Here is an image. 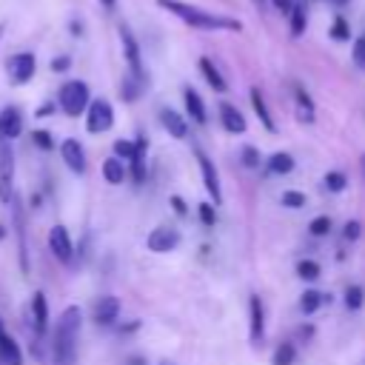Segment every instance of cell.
Here are the masks:
<instances>
[{
  "label": "cell",
  "instance_id": "obj_10",
  "mask_svg": "<svg viewBox=\"0 0 365 365\" xmlns=\"http://www.w3.org/2000/svg\"><path fill=\"white\" fill-rule=\"evenodd\" d=\"M48 248H51V254H54L60 262H71L74 245H71V237H68V228H66V225H54V228L48 231Z\"/></svg>",
  "mask_w": 365,
  "mask_h": 365
},
{
  "label": "cell",
  "instance_id": "obj_30",
  "mask_svg": "<svg viewBox=\"0 0 365 365\" xmlns=\"http://www.w3.org/2000/svg\"><path fill=\"white\" fill-rule=\"evenodd\" d=\"M297 277L305 279V282L319 279V262H314V259H299V262H297Z\"/></svg>",
  "mask_w": 365,
  "mask_h": 365
},
{
  "label": "cell",
  "instance_id": "obj_9",
  "mask_svg": "<svg viewBox=\"0 0 365 365\" xmlns=\"http://www.w3.org/2000/svg\"><path fill=\"white\" fill-rule=\"evenodd\" d=\"M11 214H14V234H17V248H20V268L29 271V245H26V214H23V205H20V197L14 194L11 202H9Z\"/></svg>",
  "mask_w": 365,
  "mask_h": 365
},
{
  "label": "cell",
  "instance_id": "obj_43",
  "mask_svg": "<svg viewBox=\"0 0 365 365\" xmlns=\"http://www.w3.org/2000/svg\"><path fill=\"white\" fill-rule=\"evenodd\" d=\"M171 208H174V214H180V217H185V214H188V205H185V200H182V197H177V194L171 197Z\"/></svg>",
  "mask_w": 365,
  "mask_h": 365
},
{
  "label": "cell",
  "instance_id": "obj_6",
  "mask_svg": "<svg viewBox=\"0 0 365 365\" xmlns=\"http://www.w3.org/2000/svg\"><path fill=\"white\" fill-rule=\"evenodd\" d=\"M6 71H9V80L14 86H26L37 71V57L31 51H17L6 60Z\"/></svg>",
  "mask_w": 365,
  "mask_h": 365
},
{
  "label": "cell",
  "instance_id": "obj_5",
  "mask_svg": "<svg viewBox=\"0 0 365 365\" xmlns=\"http://www.w3.org/2000/svg\"><path fill=\"white\" fill-rule=\"evenodd\" d=\"M14 197V148L9 140H0V202L9 205Z\"/></svg>",
  "mask_w": 365,
  "mask_h": 365
},
{
  "label": "cell",
  "instance_id": "obj_35",
  "mask_svg": "<svg viewBox=\"0 0 365 365\" xmlns=\"http://www.w3.org/2000/svg\"><path fill=\"white\" fill-rule=\"evenodd\" d=\"M328 231H331V217H314L308 222V234L311 237H325Z\"/></svg>",
  "mask_w": 365,
  "mask_h": 365
},
{
  "label": "cell",
  "instance_id": "obj_7",
  "mask_svg": "<svg viewBox=\"0 0 365 365\" xmlns=\"http://www.w3.org/2000/svg\"><path fill=\"white\" fill-rule=\"evenodd\" d=\"M145 245H148V251H154V254H168V251H174V248L180 245V231L171 228V225H157V228H151V234L145 237Z\"/></svg>",
  "mask_w": 365,
  "mask_h": 365
},
{
  "label": "cell",
  "instance_id": "obj_4",
  "mask_svg": "<svg viewBox=\"0 0 365 365\" xmlns=\"http://www.w3.org/2000/svg\"><path fill=\"white\" fill-rule=\"evenodd\" d=\"M114 125V108L108 100H88L86 106V131L88 134H103Z\"/></svg>",
  "mask_w": 365,
  "mask_h": 365
},
{
  "label": "cell",
  "instance_id": "obj_16",
  "mask_svg": "<svg viewBox=\"0 0 365 365\" xmlns=\"http://www.w3.org/2000/svg\"><path fill=\"white\" fill-rule=\"evenodd\" d=\"M0 365H23L20 345L11 339V334L3 325V319H0Z\"/></svg>",
  "mask_w": 365,
  "mask_h": 365
},
{
  "label": "cell",
  "instance_id": "obj_33",
  "mask_svg": "<svg viewBox=\"0 0 365 365\" xmlns=\"http://www.w3.org/2000/svg\"><path fill=\"white\" fill-rule=\"evenodd\" d=\"M362 302H365V291H362L359 285H348V288H345V305H348L351 311H359Z\"/></svg>",
  "mask_w": 365,
  "mask_h": 365
},
{
  "label": "cell",
  "instance_id": "obj_49",
  "mask_svg": "<svg viewBox=\"0 0 365 365\" xmlns=\"http://www.w3.org/2000/svg\"><path fill=\"white\" fill-rule=\"evenodd\" d=\"M3 29H6V26H3V23H0V34H3Z\"/></svg>",
  "mask_w": 365,
  "mask_h": 365
},
{
  "label": "cell",
  "instance_id": "obj_46",
  "mask_svg": "<svg viewBox=\"0 0 365 365\" xmlns=\"http://www.w3.org/2000/svg\"><path fill=\"white\" fill-rule=\"evenodd\" d=\"M51 108H54V106H51V103H46V106L37 111V117H48V114H51Z\"/></svg>",
  "mask_w": 365,
  "mask_h": 365
},
{
  "label": "cell",
  "instance_id": "obj_20",
  "mask_svg": "<svg viewBox=\"0 0 365 365\" xmlns=\"http://www.w3.org/2000/svg\"><path fill=\"white\" fill-rule=\"evenodd\" d=\"M220 120H222V125H225L231 134H242V131H245V117H242L234 106H228V103H220Z\"/></svg>",
  "mask_w": 365,
  "mask_h": 365
},
{
  "label": "cell",
  "instance_id": "obj_22",
  "mask_svg": "<svg viewBox=\"0 0 365 365\" xmlns=\"http://www.w3.org/2000/svg\"><path fill=\"white\" fill-rule=\"evenodd\" d=\"M200 71H202V77L208 80V86H211L214 91H225V86H228V83H225V77L220 74V68H217L208 57H200Z\"/></svg>",
  "mask_w": 365,
  "mask_h": 365
},
{
  "label": "cell",
  "instance_id": "obj_29",
  "mask_svg": "<svg viewBox=\"0 0 365 365\" xmlns=\"http://www.w3.org/2000/svg\"><path fill=\"white\" fill-rule=\"evenodd\" d=\"M288 14H291V34L299 37V34L305 31V6H302V3H294Z\"/></svg>",
  "mask_w": 365,
  "mask_h": 365
},
{
  "label": "cell",
  "instance_id": "obj_42",
  "mask_svg": "<svg viewBox=\"0 0 365 365\" xmlns=\"http://www.w3.org/2000/svg\"><path fill=\"white\" fill-rule=\"evenodd\" d=\"M362 234V225H359V220H351V222H345V237L348 240H356Z\"/></svg>",
  "mask_w": 365,
  "mask_h": 365
},
{
  "label": "cell",
  "instance_id": "obj_26",
  "mask_svg": "<svg viewBox=\"0 0 365 365\" xmlns=\"http://www.w3.org/2000/svg\"><path fill=\"white\" fill-rule=\"evenodd\" d=\"M268 168L271 174H291L294 171V157L288 151H277L268 157Z\"/></svg>",
  "mask_w": 365,
  "mask_h": 365
},
{
  "label": "cell",
  "instance_id": "obj_3",
  "mask_svg": "<svg viewBox=\"0 0 365 365\" xmlns=\"http://www.w3.org/2000/svg\"><path fill=\"white\" fill-rule=\"evenodd\" d=\"M88 86L83 80H68L60 86V94H57V103L60 108L68 114V117H80L86 114V106H88Z\"/></svg>",
  "mask_w": 365,
  "mask_h": 365
},
{
  "label": "cell",
  "instance_id": "obj_2",
  "mask_svg": "<svg viewBox=\"0 0 365 365\" xmlns=\"http://www.w3.org/2000/svg\"><path fill=\"white\" fill-rule=\"evenodd\" d=\"M157 6L168 9L171 14H177L180 20H185L188 26L194 29H231V31H240V20H231V17H217L211 11H202L197 6H188V3H180V0H157Z\"/></svg>",
  "mask_w": 365,
  "mask_h": 365
},
{
  "label": "cell",
  "instance_id": "obj_28",
  "mask_svg": "<svg viewBox=\"0 0 365 365\" xmlns=\"http://www.w3.org/2000/svg\"><path fill=\"white\" fill-rule=\"evenodd\" d=\"M297 359V348L291 342H279L274 348V356H271V365H294Z\"/></svg>",
  "mask_w": 365,
  "mask_h": 365
},
{
  "label": "cell",
  "instance_id": "obj_15",
  "mask_svg": "<svg viewBox=\"0 0 365 365\" xmlns=\"http://www.w3.org/2000/svg\"><path fill=\"white\" fill-rule=\"evenodd\" d=\"M120 40H123V51H125V60H128V68H131V74L143 77V60H140V46H137L134 34L128 31V26H120Z\"/></svg>",
  "mask_w": 365,
  "mask_h": 365
},
{
  "label": "cell",
  "instance_id": "obj_48",
  "mask_svg": "<svg viewBox=\"0 0 365 365\" xmlns=\"http://www.w3.org/2000/svg\"><path fill=\"white\" fill-rule=\"evenodd\" d=\"M331 3H334V6H342V3H348V0H331Z\"/></svg>",
  "mask_w": 365,
  "mask_h": 365
},
{
  "label": "cell",
  "instance_id": "obj_14",
  "mask_svg": "<svg viewBox=\"0 0 365 365\" xmlns=\"http://www.w3.org/2000/svg\"><path fill=\"white\" fill-rule=\"evenodd\" d=\"M117 317H120V299H117V297L106 294V297H100V299L94 302V322H97L100 328L114 325Z\"/></svg>",
  "mask_w": 365,
  "mask_h": 365
},
{
  "label": "cell",
  "instance_id": "obj_34",
  "mask_svg": "<svg viewBox=\"0 0 365 365\" xmlns=\"http://www.w3.org/2000/svg\"><path fill=\"white\" fill-rule=\"evenodd\" d=\"M285 208H302L305 205V194L302 191H297V188H288V191H282V200H279Z\"/></svg>",
  "mask_w": 365,
  "mask_h": 365
},
{
  "label": "cell",
  "instance_id": "obj_45",
  "mask_svg": "<svg viewBox=\"0 0 365 365\" xmlns=\"http://www.w3.org/2000/svg\"><path fill=\"white\" fill-rule=\"evenodd\" d=\"M274 6H277L282 14H288V11H291V6H294V0H274Z\"/></svg>",
  "mask_w": 365,
  "mask_h": 365
},
{
  "label": "cell",
  "instance_id": "obj_21",
  "mask_svg": "<svg viewBox=\"0 0 365 365\" xmlns=\"http://www.w3.org/2000/svg\"><path fill=\"white\" fill-rule=\"evenodd\" d=\"M294 106H297V117L302 123H314V100L308 97V91L302 86L294 88Z\"/></svg>",
  "mask_w": 365,
  "mask_h": 365
},
{
  "label": "cell",
  "instance_id": "obj_25",
  "mask_svg": "<svg viewBox=\"0 0 365 365\" xmlns=\"http://www.w3.org/2000/svg\"><path fill=\"white\" fill-rule=\"evenodd\" d=\"M251 106H254V111H257L259 123L265 125V131H274V120H271V114H268V106H265V100H262V91H259V88H251Z\"/></svg>",
  "mask_w": 365,
  "mask_h": 365
},
{
  "label": "cell",
  "instance_id": "obj_27",
  "mask_svg": "<svg viewBox=\"0 0 365 365\" xmlns=\"http://www.w3.org/2000/svg\"><path fill=\"white\" fill-rule=\"evenodd\" d=\"M319 305H322V294H319V291H314V288L302 291V297H299V311H302L305 317H311L314 311H319Z\"/></svg>",
  "mask_w": 365,
  "mask_h": 365
},
{
  "label": "cell",
  "instance_id": "obj_8",
  "mask_svg": "<svg viewBox=\"0 0 365 365\" xmlns=\"http://www.w3.org/2000/svg\"><path fill=\"white\" fill-rule=\"evenodd\" d=\"M197 165H200L202 185H205V191H208L211 202H214V205H220V202H222V188H220V174H217L214 163H211V160H208L202 151H197Z\"/></svg>",
  "mask_w": 365,
  "mask_h": 365
},
{
  "label": "cell",
  "instance_id": "obj_32",
  "mask_svg": "<svg viewBox=\"0 0 365 365\" xmlns=\"http://www.w3.org/2000/svg\"><path fill=\"white\" fill-rule=\"evenodd\" d=\"M322 182H325V188H328L331 194H339V191L348 185V180H345L342 171H328V174L322 177Z\"/></svg>",
  "mask_w": 365,
  "mask_h": 365
},
{
  "label": "cell",
  "instance_id": "obj_39",
  "mask_svg": "<svg viewBox=\"0 0 365 365\" xmlns=\"http://www.w3.org/2000/svg\"><path fill=\"white\" fill-rule=\"evenodd\" d=\"M242 165H248V168L259 165V151L254 145H242Z\"/></svg>",
  "mask_w": 365,
  "mask_h": 365
},
{
  "label": "cell",
  "instance_id": "obj_41",
  "mask_svg": "<svg viewBox=\"0 0 365 365\" xmlns=\"http://www.w3.org/2000/svg\"><path fill=\"white\" fill-rule=\"evenodd\" d=\"M200 220H202L205 225H214V222H217V214H214V205H211V202H202V205H200Z\"/></svg>",
  "mask_w": 365,
  "mask_h": 365
},
{
  "label": "cell",
  "instance_id": "obj_18",
  "mask_svg": "<svg viewBox=\"0 0 365 365\" xmlns=\"http://www.w3.org/2000/svg\"><path fill=\"white\" fill-rule=\"evenodd\" d=\"M160 123L165 125V131H168L171 137H177V140H185V137H188L185 120H182V114H177L174 108H163V111H160Z\"/></svg>",
  "mask_w": 365,
  "mask_h": 365
},
{
  "label": "cell",
  "instance_id": "obj_13",
  "mask_svg": "<svg viewBox=\"0 0 365 365\" xmlns=\"http://www.w3.org/2000/svg\"><path fill=\"white\" fill-rule=\"evenodd\" d=\"M60 157H63V163H66L74 174H86V148L80 145V140H74V137L63 140V143H60Z\"/></svg>",
  "mask_w": 365,
  "mask_h": 365
},
{
  "label": "cell",
  "instance_id": "obj_11",
  "mask_svg": "<svg viewBox=\"0 0 365 365\" xmlns=\"http://www.w3.org/2000/svg\"><path fill=\"white\" fill-rule=\"evenodd\" d=\"M248 334H251L254 345H259L265 336V308L257 294H251V299H248Z\"/></svg>",
  "mask_w": 365,
  "mask_h": 365
},
{
  "label": "cell",
  "instance_id": "obj_38",
  "mask_svg": "<svg viewBox=\"0 0 365 365\" xmlns=\"http://www.w3.org/2000/svg\"><path fill=\"white\" fill-rule=\"evenodd\" d=\"M31 140H34V145H37V148H43V151H51V148H54V140H51V134H48V131H34V134H31Z\"/></svg>",
  "mask_w": 365,
  "mask_h": 365
},
{
  "label": "cell",
  "instance_id": "obj_37",
  "mask_svg": "<svg viewBox=\"0 0 365 365\" xmlns=\"http://www.w3.org/2000/svg\"><path fill=\"white\" fill-rule=\"evenodd\" d=\"M331 40H348V20L334 17V23H331Z\"/></svg>",
  "mask_w": 365,
  "mask_h": 365
},
{
  "label": "cell",
  "instance_id": "obj_31",
  "mask_svg": "<svg viewBox=\"0 0 365 365\" xmlns=\"http://www.w3.org/2000/svg\"><path fill=\"white\" fill-rule=\"evenodd\" d=\"M140 94H143V77L128 74L125 83H123V100H137Z\"/></svg>",
  "mask_w": 365,
  "mask_h": 365
},
{
  "label": "cell",
  "instance_id": "obj_1",
  "mask_svg": "<svg viewBox=\"0 0 365 365\" xmlns=\"http://www.w3.org/2000/svg\"><path fill=\"white\" fill-rule=\"evenodd\" d=\"M80 328H83V311H80L77 305H68V308L57 317L54 336H51V356H54V365H74Z\"/></svg>",
  "mask_w": 365,
  "mask_h": 365
},
{
  "label": "cell",
  "instance_id": "obj_51",
  "mask_svg": "<svg viewBox=\"0 0 365 365\" xmlns=\"http://www.w3.org/2000/svg\"><path fill=\"white\" fill-rule=\"evenodd\" d=\"M257 3H259V6H262V3H265V0H257Z\"/></svg>",
  "mask_w": 365,
  "mask_h": 365
},
{
  "label": "cell",
  "instance_id": "obj_44",
  "mask_svg": "<svg viewBox=\"0 0 365 365\" xmlns=\"http://www.w3.org/2000/svg\"><path fill=\"white\" fill-rule=\"evenodd\" d=\"M68 66H71L68 57H54V60H51V68H54V71H66Z\"/></svg>",
  "mask_w": 365,
  "mask_h": 365
},
{
  "label": "cell",
  "instance_id": "obj_52",
  "mask_svg": "<svg viewBox=\"0 0 365 365\" xmlns=\"http://www.w3.org/2000/svg\"><path fill=\"white\" fill-rule=\"evenodd\" d=\"M0 237H3V228H0Z\"/></svg>",
  "mask_w": 365,
  "mask_h": 365
},
{
  "label": "cell",
  "instance_id": "obj_19",
  "mask_svg": "<svg viewBox=\"0 0 365 365\" xmlns=\"http://www.w3.org/2000/svg\"><path fill=\"white\" fill-rule=\"evenodd\" d=\"M182 97H185V111H188V117L197 123V125H202L205 120H208V114H205V103H202V97L194 91V88H185L182 91Z\"/></svg>",
  "mask_w": 365,
  "mask_h": 365
},
{
  "label": "cell",
  "instance_id": "obj_36",
  "mask_svg": "<svg viewBox=\"0 0 365 365\" xmlns=\"http://www.w3.org/2000/svg\"><path fill=\"white\" fill-rule=\"evenodd\" d=\"M137 151V143H128V140H117L114 143V157L117 160H131Z\"/></svg>",
  "mask_w": 365,
  "mask_h": 365
},
{
  "label": "cell",
  "instance_id": "obj_23",
  "mask_svg": "<svg viewBox=\"0 0 365 365\" xmlns=\"http://www.w3.org/2000/svg\"><path fill=\"white\" fill-rule=\"evenodd\" d=\"M131 177L134 182H145V140H137V151L131 157Z\"/></svg>",
  "mask_w": 365,
  "mask_h": 365
},
{
  "label": "cell",
  "instance_id": "obj_40",
  "mask_svg": "<svg viewBox=\"0 0 365 365\" xmlns=\"http://www.w3.org/2000/svg\"><path fill=\"white\" fill-rule=\"evenodd\" d=\"M354 63H356V68H365V34H359V40L354 43Z\"/></svg>",
  "mask_w": 365,
  "mask_h": 365
},
{
  "label": "cell",
  "instance_id": "obj_24",
  "mask_svg": "<svg viewBox=\"0 0 365 365\" xmlns=\"http://www.w3.org/2000/svg\"><path fill=\"white\" fill-rule=\"evenodd\" d=\"M103 177H106V182H111V185H120V182L125 180V165H123V160H117V157H108V160L103 163Z\"/></svg>",
  "mask_w": 365,
  "mask_h": 365
},
{
  "label": "cell",
  "instance_id": "obj_17",
  "mask_svg": "<svg viewBox=\"0 0 365 365\" xmlns=\"http://www.w3.org/2000/svg\"><path fill=\"white\" fill-rule=\"evenodd\" d=\"M31 319H34V334L43 336L46 328H48V302H46V294L43 291H34L31 294Z\"/></svg>",
  "mask_w": 365,
  "mask_h": 365
},
{
  "label": "cell",
  "instance_id": "obj_47",
  "mask_svg": "<svg viewBox=\"0 0 365 365\" xmlns=\"http://www.w3.org/2000/svg\"><path fill=\"white\" fill-rule=\"evenodd\" d=\"M100 3H103L106 9H114V3H117V0H100Z\"/></svg>",
  "mask_w": 365,
  "mask_h": 365
},
{
  "label": "cell",
  "instance_id": "obj_12",
  "mask_svg": "<svg viewBox=\"0 0 365 365\" xmlns=\"http://www.w3.org/2000/svg\"><path fill=\"white\" fill-rule=\"evenodd\" d=\"M23 134V111L17 106L0 108V140L14 143Z\"/></svg>",
  "mask_w": 365,
  "mask_h": 365
},
{
  "label": "cell",
  "instance_id": "obj_50",
  "mask_svg": "<svg viewBox=\"0 0 365 365\" xmlns=\"http://www.w3.org/2000/svg\"><path fill=\"white\" fill-rule=\"evenodd\" d=\"M362 168H365V157H362Z\"/></svg>",
  "mask_w": 365,
  "mask_h": 365
}]
</instances>
